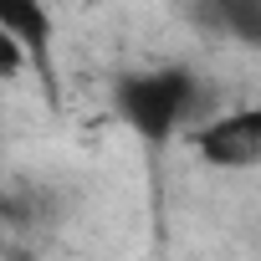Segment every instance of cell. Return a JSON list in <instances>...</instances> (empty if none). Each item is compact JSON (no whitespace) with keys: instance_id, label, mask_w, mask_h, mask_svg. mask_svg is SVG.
Segmentation results:
<instances>
[{"instance_id":"obj_1","label":"cell","mask_w":261,"mask_h":261,"mask_svg":"<svg viewBox=\"0 0 261 261\" xmlns=\"http://www.w3.org/2000/svg\"><path fill=\"white\" fill-rule=\"evenodd\" d=\"M118 113L144 144H169L190 134L210 108H205V82L190 67H149L118 82Z\"/></svg>"},{"instance_id":"obj_2","label":"cell","mask_w":261,"mask_h":261,"mask_svg":"<svg viewBox=\"0 0 261 261\" xmlns=\"http://www.w3.org/2000/svg\"><path fill=\"white\" fill-rule=\"evenodd\" d=\"M190 149L205 169L220 174H246L261 169V102H236V108H215L190 128Z\"/></svg>"},{"instance_id":"obj_3","label":"cell","mask_w":261,"mask_h":261,"mask_svg":"<svg viewBox=\"0 0 261 261\" xmlns=\"http://www.w3.org/2000/svg\"><path fill=\"white\" fill-rule=\"evenodd\" d=\"M0 36H11L41 72H51V6L46 0H0Z\"/></svg>"},{"instance_id":"obj_4","label":"cell","mask_w":261,"mask_h":261,"mask_svg":"<svg viewBox=\"0 0 261 261\" xmlns=\"http://www.w3.org/2000/svg\"><path fill=\"white\" fill-rule=\"evenodd\" d=\"M215 11H220V21H225L236 36L261 41V0H215Z\"/></svg>"},{"instance_id":"obj_5","label":"cell","mask_w":261,"mask_h":261,"mask_svg":"<svg viewBox=\"0 0 261 261\" xmlns=\"http://www.w3.org/2000/svg\"><path fill=\"white\" fill-rule=\"evenodd\" d=\"M82 6H92V0H82Z\"/></svg>"}]
</instances>
